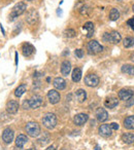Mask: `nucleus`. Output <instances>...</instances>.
I'll return each instance as SVG.
<instances>
[{"label":"nucleus","instance_id":"obj_22","mask_svg":"<svg viewBox=\"0 0 134 150\" xmlns=\"http://www.w3.org/2000/svg\"><path fill=\"white\" fill-rule=\"evenodd\" d=\"M124 127L128 129H134V115L128 116L124 121Z\"/></svg>","mask_w":134,"mask_h":150},{"label":"nucleus","instance_id":"obj_19","mask_svg":"<svg viewBox=\"0 0 134 150\" xmlns=\"http://www.w3.org/2000/svg\"><path fill=\"white\" fill-rule=\"evenodd\" d=\"M28 142V138L26 137L25 135H23V134H21V135H19L17 137V139H16V145H17V147L19 148H22L25 146V144Z\"/></svg>","mask_w":134,"mask_h":150},{"label":"nucleus","instance_id":"obj_17","mask_svg":"<svg viewBox=\"0 0 134 150\" xmlns=\"http://www.w3.org/2000/svg\"><path fill=\"white\" fill-rule=\"evenodd\" d=\"M70 71H71V64L68 61H64V62L61 64V72L64 76H67L69 74Z\"/></svg>","mask_w":134,"mask_h":150},{"label":"nucleus","instance_id":"obj_25","mask_svg":"<svg viewBox=\"0 0 134 150\" xmlns=\"http://www.w3.org/2000/svg\"><path fill=\"white\" fill-rule=\"evenodd\" d=\"M122 140H123L124 143L126 144H131L134 142V135L131 133H125L122 136Z\"/></svg>","mask_w":134,"mask_h":150},{"label":"nucleus","instance_id":"obj_15","mask_svg":"<svg viewBox=\"0 0 134 150\" xmlns=\"http://www.w3.org/2000/svg\"><path fill=\"white\" fill-rule=\"evenodd\" d=\"M53 84H54L55 88H57L59 91H62L66 86V81L62 77H56L54 79V81H53Z\"/></svg>","mask_w":134,"mask_h":150},{"label":"nucleus","instance_id":"obj_34","mask_svg":"<svg viewBox=\"0 0 134 150\" xmlns=\"http://www.w3.org/2000/svg\"><path fill=\"white\" fill-rule=\"evenodd\" d=\"M103 40L106 42H109V33H107V32H105L104 34H103Z\"/></svg>","mask_w":134,"mask_h":150},{"label":"nucleus","instance_id":"obj_13","mask_svg":"<svg viewBox=\"0 0 134 150\" xmlns=\"http://www.w3.org/2000/svg\"><path fill=\"white\" fill-rule=\"evenodd\" d=\"M96 117H97V120L100 121V122H103V121L107 120L108 118V113L105 109L103 108H98L96 111Z\"/></svg>","mask_w":134,"mask_h":150},{"label":"nucleus","instance_id":"obj_30","mask_svg":"<svg viewBox=\"0 0 134 150\" xmlns=\"http://www.w3.org/2000/svg\"><path fill=\"white\" fill-rule=\"evenodd\" d=\"M76 32L74 31L73 29H68V30H66V31H65V36H66V37H69V38L74 37V36H76Z\"/></svg>","mask_w":134,"mask_h":150},{"label":"nucleus","instance_id":"obj_3","mask_svg":"<svg viewBox=\"0 0 134 150\" xmlns=\"http://www.w3.org/2000/svg\"><path fill=\"white\" fill-rule=\"evenodd\" d=\"M26 9H27V5H26V3L19 2L18 4H16L15 6H14L13 11H11V19H15V18L19 17V16H21L22 13H25Z\"/></svg>","mask_w":134,"mask_h":150},{"label":"nucleus","instance_id":"obj_40","mask_svg":"<svg viewBox=\"0 0 134 150\" xmlns=\"http://www.w3.org/2000/svg\"><path fill=\"white\" fill-rule=\"evenodd\" d=\"M27 150H35V149H33V148H30V149H27Z\"/></svg>","mask_w":134,"mask_h":150},{"label":"nucleus","instance_id":"obj_35","mask_svg":"<svg viewBox=\"0 0 134 150\" xmlns=\"http://www.w3.org/2000/svg\"><path fill=\"white\" fill-rule=\"evenodd\" d=\"M110 127L113 129H115V131H117V129H119V125H118L117 122H113L110 123Z\"/></svg>","mask_w":134,"mask_h":150},{"label":"nucleus","instance_id":"obj_26","mask_svg":"<svg viewBox=\"0 0 134 150\" xmlns=\"http://www.w3.org/2000/svg\"><path fill=\"white\" fill-rule=\"evenodd\" d=\"M122 72L134 76V66L133 65H124L122 67Z\"/></svg>","mask_w":134,"mask_h":150},{"label":"nucleus","instance_id":"obj_5","mask_svg":"<svg viewBox=\"0 0 134 150\" xmlns=\"http://www.w3.org/2000/svg\"><path fill=\"white\" fill-rule=\"evenodd\" d=\"M99 77L95 74H88L85 77V83L90 88H95L99 84Z\"/></svg>","mask_w":134,"mask_h":150},{"label":"nucleus","instance_id":"obj_28","mask_svg":"<svg viewBox=\"0 0 134 150\" xmlns=\"http://www.w3.org/2000/svg\"><path fill=\"white\" fill-rule=\"evenodd\" d=\"M120 18V13L117 8H113L109 13V20L110 21H117Z\"/></svg>","mask_w":134,"mask_h":150},{"label":"nucleus","instance_id":"obj_4","mask_svg":"<svg viewBox=\"0 0 134 150\" xmlns=\"http://www.w3.org/2000/svg\"><path fill=\"white\" fill-rule=\"evenodd\" d=\"M87 47H88L89 52L93 54H98V52H101L103 50V46L96 40H91L88 43V45H87Z\"/></svg>","mask_w":134,"mask_h":150},{"label":"nucleus","instance_id":"obj_14","mask_svg":"<svg viewBox=\"0 0 134 150\" xmlns=\"http://www.w3.org/2000/svg\"><path fill=\"white\" fill-rule=\"evenodd\" d=\"M133 92L131 90H127V88H123L119 92V98L123 101H128L132 96H133Z\"/></svg>","mask_w":134,"mask_h":150},{"label":"nucleus","instance_id":"obj_12","mask_svg":"<svg viewBox=\"0 0 134 150\" xmlns=\"http://www.w3.org/2000/svg\"><path fill=\"white\" fill-rule=\"evenodd\" d=\"M88 118L89 116L87 114H85V113H78V114H76L74 116L73 121L76 125H83L88 121Z\"/></svg>","mask_w":134,"mask_h":150},{"label":"nucleus","instance_id":"obj_24","mask_svg":"<svg viewBox=\"0 0 134 150\" xmlns=\"http://www.w3.org/2000/svg\"><path fill=\"white\" fill-rule=\"evenodd\" d=\"M76 99L78 100V102H81V103L84 102V101L87 99V93H86V91L82 90V88L78 90L76 92Z\"/></svg>","mask_w":134,"mask_h":150},{"label":"nucleus","instance_id":"obj_23","mask_svg":"<svg viewBox=\"0 0 134 150\" xmlns=\"http://www.w3.org/2000/svg\"><path fill=\"white\" fill-rule=\"evenodd\" d=\"M26 91H27V86H26V84H21V86H19L17 88H16L15 96L17 97V98H20V97H22L24 94H25Z\"/></svg>","mask_w":134,"mask_h":150},{"label":"nucleus","instance_id":"obj_42","mask_svg":"<svg viewBox=\"0 0 134 150\" xmlns=\"http://www.w3.org/2000/svg\"><path fill=\"white\" fill-rule=\"evenodd\" d=\"M133 11H134V5H133Z\"/></svg>","mask_w":134,"mask_h":150},{"label":"nucleus","instance_id":"obj_32","mask_svg":"<svg viewBox=\"0 0 134 150\" xmlns=\"http://www.w3.org/2000/svg\"><path fill=\"white\" fill-rule=\"evenodd\" d=\"M126 102H127V103H126V105H127V106H132V105L134 104V95L129 99V100L126 101Z\"/></svg>","mask_w":134,"mask_h":150},{"label":"nucleus","instance_id":"obj_27","mask_svg":"<svg viewBox=\"0 0 134 150\" xmlns=\"http://www.w3.org/2000/svg\"><path fill=\"white\" fill-rule=\"evenodd\" d=\"M84 29L88 31V35L87 37H91L93 35V32H94V24L92 22H88L84 25Z\"/></svg>","mask_w":134,"mask_h":150},{"label":"nucleus","instance_id":"obj_11","mask_svg":"<svg viewBox=\"0 0 134 150\" xmlns=\"http://www.w3.org/2000/svg\"><path fill=\"white\" fill-rule=\"evenodd\" d=\"M99 134H100L102 137H110L111 134H113V129H111L110 125H102L99 127Z\"/></svg>","mask_w":134,"mask_h":150},{"label":"nucleus","instance_id":"obj_16","mask_svg":"<svg viewBox=\"0 0 134 150\" xmlns=\"http://www.w3.org/2000/svg\"><path fill=\"white\" fill-rule=\"evenodd\" d=\"M119 104V100L115 97H110V98H107L106 100L104 101V106L106 108H115V107L118 106Z\"/></svg>","mask_w":134,"mask_h":150},{"label":"nucleus","instance_id":"obj_37","mask_svg":"<svg viewBox=\"0 0 134 150\" xmlns=\"http://www.w3.org/2000/svg\"><path fill=\"white\" fill-rule=\"evenodd\" d=\"M16 65H18V52H16Z\"/></svg>","mask_w":134,"mask_h":150},{"label":"nucleus","instance_id":"obj_38","mask_svg":"<svg viewBox=\"0 0 134 150\" xmlns=\"http://www.w3.org/2000/svg\"><path fill=\"white\" fill-rule=\"evenodd\" d=\"M131 60H132V61H133V62H134V52H133V54H131Z\"/></svg>","mask_w":134,"mask_h":150},{"label":"nucleus","instance_id":"obj_20","mask_svg":"<svg viewBox=\"0 0 134 150\" xmlns=\"http://www.w3.org/2000/svg\"><path fill=\"white\" fill-rule=\"evenodd\" d=\"M121 34L119 32L113 31L111 33H109V42H111V43H119L121 41Z\"/></svg>","mask_w":134,"mask_h":150},{"label":"nucleus","instance_id":"obj_9","mask_svg":"<svg viewBox=\"0 0 134 150\" xmlns=\"http://www.w3.org/2000/svg\"><path fill=\"white\" fill-rule=\"evenodd\" d=\"M48 99L51 104H57V103L60 101L61 97H60V94H59L56 90H51L50 92L48 93Z\"/></svg>","mask_w":134,"mask_h":150},{"label":"nucleus","instance_id":"obj_6","mask_svg":"<svg viewBox=\"0 0 134 150\" xmlns=\"http://www.w3.org/2000/svg\"><path fill=\"white\" fill-rule=\"evenodd\" d=\"M38 18H39V16H38L37 11H36L34 8H31L27 13V16H26V21H27V23L30 24V25H33V24H35L36 22L38 21Z\"/></svg>","mask_w":134,"mask_h":150},{"label":"nucleus","instance_id":"obj_41","mask_svg":"<svg viewBox=\"0 0 134 150\" xmlns=\"http://www.w3.org/2000/svg\"><path fill=\"white\" fill-rule=\"evenodd\" d=\"M27 1H32V0H27Z\"/></svg>","mask_w":134,"mask_h":150},{"label":"nucleus","instance_id":"obj_8","mask_svg":"<svg viewBox=\"0 0 134 150\" xmlns=\"http://www.w3.org/2000/svg\"><path fill=\"white\" fill-rule=\"evenodd\" d=\"M14 136H15L14 131L11 129H9V127H7V129H5L4 131H3V133H2V140L6 144H9V143H11V142H13Z\"/></svg>","mask_w":134,"mask_h":150},{"label":"nucleus","instance_id":"obj_18","mask_svg":"<svg viewBox=\"0 0 134 150\" xmlns=\"http://www.w3.org/2000/svg\"><path fill=\"white\" fill-rule=\"evenodd\" d=\"M22 50H23L24 56L30 57L31 54H33V52H34V50H35V48H34V46L32 45V44L25 43L23 45V47H22Z\"/></svg>","mask_w":134,"mask_h":150},{"label":"nucleus","instance_id":"obj_39","mask_svg":"<svg viewBox=\"0 0 134 150\" xmlns=\"http://www.w3.org/2000/svg\"><path fill=\"white\" fill-rule=\"evenodd\" d=\"M96 150H100V148H99L98 146H97V147H96Z\"/></svg>","mask_w":134,"mask_h":150},{"label":"nucleus","instance_id":"obj_29","mask_svg":"<svg viewBox=\"0 0 134 150\" xmlns=\"http://www.w3.org/2000/svg\"><path fill=\"white\" fill-rule=\"evenodd\" d=\"M134 45V38L133 37H126L124 39V46L125 47H131Z\"/></svg>","mask_w":134,"mask_h":150},{"label":"nucleus","instance_id":"obj_7","mask_svg":"<svg viewBox=\"0 0 134 150\" xmlns=\"http://www.w3.org/2000/svg\"><path fill=\"white\" fill-rule=\"evenodd\" d=\"M28 102H29L30 108L37 109V108H39V107L42 105V98L40 96H37V95H35V96L32 97V98L30 99Z\"/></svg>","mask_w":134,"mask_h":150},{"label":"nucleus","instance_id":"obj_33","mask_svg":"<svg viewBox=\"0 0 134 150\" xmlns=\"http://www.w3.org/2000/svg\"><path fill=\"white\" fill-rule=\"evenodd\" d=\"M127 24H128V26H130V27H131V29L134 30V18H132V19L128 20Z\"/></svg>","mask_w":134,"mask_h":150},{"label":"nucleus","instance_id":"obj_1","mask_svg":"<svg viewBox=\"0 0 134 150\" xmlns=\"http://www.w3.org/2000/svg\"><path fill=\"white\" fill-rule=\"evenodd\" d=\"M42 125L48 129H52L57 125V117L54 113H46L42 117Z\"/></svg>","mask_w":134,"mask_h":150},{"label":"nucleus","instance_id":"obj_36","mask_svg":"<svg viewBox=\"0 0 134 150\" xmlns=\"http://www.w3.org/2000/svg\"><path fill=\"white\" fill-rule=\"evenodd\" d=\"M46 150H56V148H55L54 146H50V147H48Z\"/></svg>","mask_w":134,"mask_h":150},{"label":"nucleus","instance_id":"obj_31","mask_svg":"<svg viewBox=\"0 0 134 150\" xmlns=\"http://www.w3.org/2000/svg\"><path fill=\"white\" fill-rule=\"evenodd\" d=\"M74 54H76V56L78 57V58H80V59L83 58V56H84V52H83L82 50H76Z\"/></svg>","mask_w":134,"mask_h":150},{"label":"nucleus","instance_id":"obj_2","mask_svg":"<svg viewBox=\"0 0 134 150\" xmlns=\"http://www.w3.org/2000/svg\"><path fill=\"white\" fill-rule=\"evenodd\" d=\"M26 133L30 136V137H38L40 134V127L37 122H34V121H30L26 125L25 127Z\"/></svg>","mask_w":134,"mask_h":150},{"label":"nucleus","instance_id":"obj_10","mask_svg":"<svg viewBox=\"0 0 134 150\" xmlns=\"http://www.w3.org/2000/svg\"><path fill=\"white\" fill-rule=\"evenodd\" d=\"M19 110V103L15 100H11L6 104V111L11 114H16Z\"/></svg>","mask_w":134,"mask_h":150},{"label":"nucleus","instance_id":"obj_21","mask_svg":"<svg viewBox=\"0 0 134 150\" xmlns=\"http://www.w3.org/2000/svg\"><path fill=\"white\" fill-rule=\"evenodd\" d=\"M82 70H81V68H76L73 69V71H72V80H73L74 82H78L81 79H82Z\"/></svg>","mask_w":134,"mask_h":150}]
</instances>
